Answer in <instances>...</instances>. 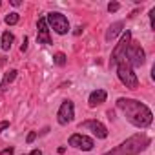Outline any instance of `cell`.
<instances>
[{
	"mask_svg": "<svg viewBox=\"0 0 155 155\" xmlns=\"http://www.w3.org/2000/svg\"><path fill=\"white\" fill-rule=\"evenodd\" d=\"M117 108L124 113L126 120L130 124H133L135 128H142L144 130V128L151 126V122H153L151 110L146 104H142L140 101L120 97V99H117Z\"/></svg>",
	"mask_w": 155,
	"mask_h": 155,
	"instance_id": "1",
	"label": "cell"
},
{
	"mask_svg": "<svg viewBox=\"0 0 155 155\" xmlns=\"http://www.w3.org/2000/svg\"><path fill=\"white\" fill-rule=\"evenodd\" d=\"M150 144H151V139L146 133H137V135H131L130 139H126L124 142H120L119 146H115L113 150L106 151L104 155H137V153L144 151Z\"/></svg>",
	"mask_w": 155,
	"mask_h": 155,
	"instance_id": "2",
	"label": "cell"
},
{
	"mask_svg": "<svg viewBox=\"0 0 155 155\" xmlns=\"http://www.w3.org/2000/svg\"><path fill=\"white\" fill-rule=\"evenodd\" d=\"M115 66H117V77H119V81L128 90H137L139 88V79H137L133 68L126 62V58H120Z\"/></svg>",
	"mask_w": 155,
	"mask_h": 155,
	"instance_id": "3",
	"label": "cell"
},
{
	"mask_svg": "<svg viewBox=\"0 0 155 155\" xmlns=\"http://www.w3.org/2000/svg\"><path fill=\"white\" fill-rule=\"evenodd\" d=\"M46 22H48V26H49L57 35H66V33H69V22H68V17L62 15V13H58V11H51V13H48Z\"/></svg>",
	"mask_w": 155,
	"mask_h": 155,
	"instance_id": "4",
	"label": "cell"
},
{
	"mask_svg": "<svg viewBox=\"0 0 155 155\" xmlns=\"http://www.w3.org/2000/svg\"><path fill=\"white\" fill-rule=\"evenodd\" d=\"M124 58H126V62H128L131 68H140V66L146 62V53H144V49L140 48V44H137V42L131 40L130 46H128V49H126Z\"/></svg>",
	"mask_w": 155,
	"mask_h": 155,
	"instance_id": "5",
	"label": "cell"
},
{
	"mask_svg": "<svg viewBox=\"0 0 155 155\" xmlns=\"http://www.w3.org/2000/svg\"><path fill=\"white\" fill-rule=\"evenodd\" d=\"M130 42H131V31H128V29H126V31L122 33V37H120L119 44H115V48H113V51H111L110 66H115L120 58H124V55H126V49H128Z\"/></svg>",
	"mask_w": 155,
	"mask_h": 155,
	"instance_id": "6",
	"label": "cell"
},
{
	"mask_svg": "<svg viewBox=\"0 0 155 155\" xmlns=\"http://www.w3.org/2000/svg\"><path fill=\"white\" fill-rule=\"evenodd\" d=\"M75 119V104L71 101H64L57 111V122L60 126H68Z\"/></svg>",
	"mask_w": 155,
	"mask_h": 155,
	"instance_id": "7",
	"label": "cell"
},
{
	"mask_svg": "<svg viewBox=\"0 0 155 155\" xmlns=\"http://www.w3.org/2000/svg\"><path fill=\"white\" fill-rule=\"evenodd\" d=\"M79 128H81V130H88V131H91L97 139H106V137H108V128H106L101 120H97V119L84 120V122L79 124Z\"/></svg>",
	"mask_w": 155,
	"mask_h": 155,
	"instance_id": "8",
	"label": "cell"
},
{
	"mask_svg": "<svg viewBox=\"0 0 155 155\" xmlns=\"http://www.w3.org/2000/svg\"><path fill=\"white\" fill-rule=\"evenodd\" d=\"M68 142H69V146H73L77 150H82V151H91L93 146H95L93 139L88 137V135H82V133H73Z\"/></svg>",
	"mask_w": 155,
	"mask_h": 155,
	"instance_id": "9",
	"label": "cell"
},
{
	"mask_svg": "<svg viewBox=\"0 0 155 155\" xmlns=\"http://www.w3.org/2000/svg\"><path fill=\"white\" fill-rule=\"evenodd\" d=\"M37 42L49 46L51 44V35H49V26L46 22V17H40L37 22Z\"/></svg>",
	"mask_w": 155,
	"mask_h": 155,
	"instance_id": "10",
	"label": "cell"
},
{
	"mask_svg": "<svg viewBox=\"0 0 155 155\" xmlns=\"http://www.w3.org/2000/svg\"><path fill=\"white\" fill-rule=\"evenodd\" d=\"M106 99H108V93H106L104 90H95V91L90 93V97H88V104H90V108H97V106L104 104Z\"/></svg>",
	"mask_w": 155,
	"mask_h": 155,
	"instance_id": "11",
	"label": "cell"
},
{
	"mask_svg": "<svg viewBox=\"0 0 155 155\" xmlns=\"http://www.w3.org/2000/svg\"><path fill=\"white\" fill-rule=\"evenodd\" d=\"M122 28H124V22L122 20H119V22H113L110 28H108V31H106V40L108 42H111V40H115L120 33H122Z\"/></svg>",
	"mask_w": 155,
	"mask_h": 155,
	"instance_id": "12",
	"label": "cell"
},
{
	"mask_svg": "<svg viewBox=\"0 0 155 155\" xmlns=\"http://www.w3.org/2000/svg\"><path fill=\"white\" fill-rule=\"evenodd\" d=\"M13 42H15L13 33L11 31H4L2 33V38H0V48H2V51H9L11 46H13Z\"/></svg>",
	"mask_w": 155,
	"mask_h": 155,
	"instance_id": "13",
	"label": "cell"
},
{
	"mask_svg": "<svg viewBox=\"0 0 155 155\" xmlns=\"http://www.w3.org/2000/svg\"><path fill=\"white\" fill-rule=\"evenodd\" d=\"M17 69H9L6 75H4V79H2V82H0V90H6L8 88V84H11L15 79H17Z\"/></svg>",
	"mask_w": 155,
	"mask_h": 155,
	"instance_id": "14",
	"label": "cell"
},
{
	"mask_svg": "<svg viewBox=\"0 0 155 155\" xmlns=\"http://www.w3.org/2000/svg\"><path fill=\"white\" fill-rule=\"evenodd\" d=\"M18 20H20V15L18 13H9V15L4 17V22L8 26H15V24H18Z\"/></svg>",
	"mask_w": 155,
	"mask_h": 155,
	"instance_id": "15",
	"label": "cell"
},
{
	"mask_svg": "<svg viewBox=\"0 0 155 155\" xmlns=\"http://www.w3.org/2000/svg\"><path fill=\"white\" fill-rule=\"evenodd\" d=\"M53 62L57 64V66H66V55L62 53V51H58V53H55V57H53Z\"/></svg>",
	"mask_w": 155,
	"mask_h": 155,
	"instance_id": "16",
	"label": "cell"
},
{
	"mask_svg": "<svg viewBox=\"0 0 155 155\" xmlns=\"http://www.w3.org/2000/svg\"><path fill=\"white\" fill-rule=\"evenodd\" d=\"M119 8H120V4H119V2H110V4H108V11H110V13L119 11Z\"/></svg>",
	"mask_w": 155,
	"mask_h": 155,
	"instance_id": "17",
	"label": "cell"
},
{
	"mask_svg": "<svg viewBox=\"0 0 155 155\" xmlns=\"http://www.w3.org/2000/svg\"><path fill=\"white\" fill-rule=\"evenodd\" d=\"M150 26H151V29L155 31V8L150 11Z\"/></svg>",
	"mask_w": 155,
	"mask_h": 155,
	"instance_id": "18",
	"label": "cell"
},
{
	"mask_svg": "<svg viewBox=\"0 0 155 155\" xmlns=\"http://www.w3.org/2000/svg\"><path fill=\"white\" fill-rule=\"evenodd\" d=\"M35 139H37V131H29V133H28V137H26V142H28V144H31Z\"/></svg>",
	"mask_w": 155,
	"mask_h": 155,
	"instance_id": "19",
	"label": "cell"
},
{
	"mask_svg": "<svg viewBox=\"0 0 155 155\" xmlns=\"http://www.w3.org/2000/svg\"><path fill=\"white\" fill-rule=\"evenodd\" d=\"M15 153V148L13 146H9V148H4L2 151H0V155H13Z\"/></svg>",
	"mask_w": 155,
	"mask_h": 155,
	"instance_id": "20",
	"label": "cell"
},
{
	"mask_svg": "<svg viewBox=\"0 0 155 155\" xmlns=\"http://www.w3.org/2000/svg\"><path fill=\"white\" fill-rule=\"evenodd\" d=\"M9 128V122L8 120H0V131H4V130H8Z\"/></svg>",
	"mask_w": 155,
	"mask_h": 155,
	"instance_id": "21",
	"label": "cell"
},
{
	"mask_svg": "<svg viewBox=\"0 0 155 155\" xmlns=\"http://www.w3.org/2000/svg\"><path fill=\"white\" fill-rule=\"evenodd\" d=\"M26 49H28V37H24V42H22V46H20V51H22V53H24Z\"/></svg>",
	"mask_w": 155,
	"mask_h": 155,
	"instance_id": "22",
	"label": "cell"
},
{
	"mask_svg": "<svg viewBox=\"0 0 155 155\" xmlns=\"http://www.w3.org/2000/svg\"><path fill=\"white\" fill-rule=\"evenodd\" d=\"M29 155H42V151H40V150H33Z\"/></svg>",
	"mask_w": 155,
	"mask_h": 155,
	"instance_id": "23",
	"label": "cell"
}]
</instances>
